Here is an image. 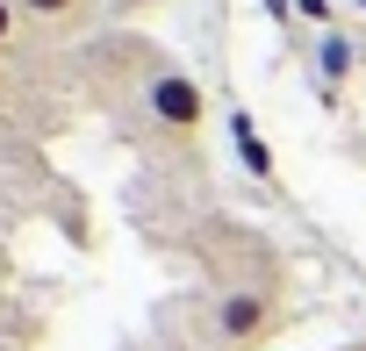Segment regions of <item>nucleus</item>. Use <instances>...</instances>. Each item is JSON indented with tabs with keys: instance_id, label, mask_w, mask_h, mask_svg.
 I'll list each match as a JSON object with an SVG mask.
<instances>
[{
	"instance_id": "obj_1",
	"label": "nucleus",
	"mask_w": 366,
	"mask_h": 351,
	"mask_svg": "<svg viewBox=\"0 0 366 351\" xmlns=\"http://www.w3.org/2000/svg\"><path fill=\"white\" fill-rule=\"evenodd\" d=\"M273 322H280V294H273V287H223V294L209 301V337H216V351H252L259 337H273Z\"/></svg>"
},
{
	"instance_id": "obj_2",
	"label": "nucleus",
	"mask_w": 366,
	"mask_h": 351,
	"mask_svg": "<svg viewBox=\"0 0 366 351\" xmlns=\"http://www.w3.org/2000/svg\"><path fill=\"white\" fill-rule=\"evenodd\" d=\"M144 108H151L172 136H194L202 115H209V108H202V86H194L187 72H151V79H144Z\"/></svg>"
},
{
	"instance_id": "obj_3",
	"label": "nucleus",
	"mask_w": 366,
	"mask_h": 351,
	"mask_svg": "<svg viewBox=\"0 0 366 351\" xmlns=\"http://www.w3.org/2000/svg\"><path fill=\"white\" fill-rule=\"evenodd\" d=\"M352 65H359V58H352V36H345V29H323V36H316V79H323V93H337V86L352 79Z\"/></svg>"
},
{
	"instance_id": "obj_4",
	"label": "nucleus",
	"mask_w": 366,
	"mask_h": 351,
	"mask_svg": "<svg viewBox=\"0 0 366 351\" xmlns=\"http://www.w3.org/2000/svg\"><path fill=\"white\" fill-rule=\"evenodd\" d=\"M230 143H237V158H244L252 180H273V151H266V136H259V122L244 108H230Z\"/></svg>"
},
{
	"instance_id": "obj_5",
	"label": "nucleus",
	"mask_w": 366,
	"mask_h": 351,
	"mask_svg": "<svg viewBox=\"0 0 366 351\" xmlns=\"http://www.w3.org/2000/svg\"><path fill=\"white\" fill-rule=\"evenodd\" d=\"M15 8H22L29 22H44V29H65V22H79L86 0H15Z\"/></svg>"
},
{
	"instance_id": "obj_6",
	"label": "nucleus",
	"mask_w": 366,
	"mask_h": 351,
	"mask_svg": "<svg viewBox=\"0 0 366 351\" xmlns=\"http://www.w3.org/2000/svg\"><path fill=\"white\" fill-rule=\"evenodd\" d=\"M15 29H22V8H15V0H0V51L15 44Z\"/></svg>"
},
{
	"instance_id": "obj_7",
	"label": "nucleus",
	"mask_w": 366,
	"mask_h": 351,
	"mask_svg": "<svg viewBox=\"0 0 366 351\" xmlns=\"http://www.w3.org/2000/svg\"><path fill=\"white\" fill-rule=\"evenodd\" d=\"M295 15L316 22V29H330V0H295Z\"/></svg>"
},
{
	"instance_id": "obj_8",
	"label": "nucleus",
	"mask_w": 366,
	"mask_h": 351,
	"mask_svg": "<svg viewBox=\"0 0 366 351\" xmlns=\"http://www.w3.org/2000/svg\"><path fill=\"white\" fill-rule=\"evenodd\" d=\"M359 8H366V0H359Z\"/></svg>"
}]
</instances>
